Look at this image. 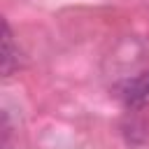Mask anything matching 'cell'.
Here are the masks:
<instances>
[{"label":"cell","mask_w":149,"mask_h":149,"mask_svg":"<svg viewBox=\"0 0 149 149\" xmlns=\"http://www.w3.org/2000/svg\"><path fill=\"white\" fill-rule=\"evenodd\" d=\"M114 93L128 109L149 107V72H140L135 77L123 79L121 84H116Z\"/></svg>","instance_id":"cell-1"},{"label":"cell","mask_w":149,"mask_h":149,"mask_svg":"<svg viewBox=\"0 0 149 149\" xmlns=\"http://www.w3.org/2000/svg\"><path fill=\"white\" fill-rule=\"evenodd\" d=\"M19 65H21V54H19V49L14 44L12 28L5 21L2 23V74L9 77L14 70H19Z\"/></svg>","instance_id":"cell-2"}]
</instances>
